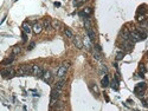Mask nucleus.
<instances>
[{"mask_svg": "<svg viewBox=\"0 0 148 111\" xmlns=\"http://www.w3.org/2000/svg\"><path fill=\"white\" fill-rule=\"evenodd\" d=\"M35 45H36V44H35V43H33V42H32L31 44H30V46H28V47H27V50H30V51H31L32 49L35 47Z\"/></svg>", "mask_w": 148, "mask_h": 111, "instance_id": "nucleus-25", "label": "nucleus"}, {"mask_svg": "<svg viewBox=\"0 0 148 111\" xmlns=\"http://www.w3.org/2000/svg\"><path fill=\"white\" fill-rule=\"evenodd\" d=\"M64 84H65V79H64V78H62V79H61L59 82H57V83H56L55 88L59 89V90H62V89L64 88Z\"/></svg>", "mask_w": 148, "mask_h": 111, "instance_id": "nucleus-17", "label": "nucleus"}, {"mask_svg": "<svg viewBox=\"0 0 148 111\" xmlns=\"http://www.w3.org/2000/svg\"><path fill=\"white\" fill-rule=\"evenodd\" d=\"M43 28H44V25H42V24H39V23H36L33 25V27H32V30H33V32H35L36 34H39L43 31Z\"/></svg>", "mask_w": 148, "mask_h": 111, "instance_id": "nucleus-11", "label": "nucleus"}, {"mask_svg": "<svg viewBox=\"0 0 148 111\" xmlns=\"http://www.w3.org/2000/svg\"><path fill=\"white\" fill-rule=\"evenodd\" d=\"M91 13H93V10H91V8H85L83 12L79 13V15H81V17H85V18H88Z\"/></svg>", "mask_w": 148, "mask_h": 111, "instance_id": "nucleus-16", "label": "nucleus"}, {"mask_svg": "<svg viewBox=\"0 0 148 111\" xmlns=\"http://www.w3.org/2000/svg\"><path fill=\"white\" fill-rule=\"evenodd\" d=\"M83 1H85V0H81V3H83Z\"/></svg>", "mask_w": 148, "mask_h": 111, "instance_id": "nucleus-28", "label": "nucleus"}, {"mask_svg": "<svg viewBox=\"0 0 148 111\" xmlns=\"http://www.w3.org/2000/svg\"><path fill=\"white\" fill-rule=\"evenodd\" d=\"M86 30V34H88V38H89L90 42H94L95 38H96V34H95V32H94L93 27H89V28H85Z\"/></svg>", "mask_w": 148, "mask_h": 111, "instance_id": "nucleus-10", "label": "nucleus"}, {"mask_svg": "<svg viewBox=\"0 0 148 111\" xmlns=\"http://www.w3.org/2000/svg\"><path fill=\"white\" fill-rule=\"evenodd\" d=\"M20 52H21V47H19V46H14L13 47V54L16 56V54H19Z\"/></svg>", "mask_w": 148, "mask_h": 111, "instance_id": "nucleus-22", "label": "nucleus"}, {"mask_svg": "<svg viewBox=\"0 0 148 111\" xmlns=\"http://www.w3.org/2000/svg\"><path fill=\"white\" fill-rule=\"evenodd\" d=\"M69 66H70V63H69V61H65V63H63L62 65L59 66V69L57 70V77H58L59 79L64 78V76L66 75V71L69 69Z\"/></svg>", "mask_w": 148, "mask_h": 111, "instance_id": "nucleus-4", "label": "nucleus"}, {"mask_svg": "<svg viewBox=\"0 0 148 111\" xmlns=\"http://www.w3.org/2000/svg\"><path fill=\"white\" fill-rule=\"evenodd\" d=\"M43 73H44V70L40 65H37V64L32 65V75H33V76L42 77L43 76Z\"/></svg>", "mask_w": 148, "mask_h": 111, "instance_id": "nucleus-7", "label": "nucleus"}, {"mask_svg": "<svg viewBox=\"0 0 148 111\" xmlns=\"http://www.w3.org/2000/svg\"><path fill=\"white\" fill-rule=\"evenodd\" d=\"M121 59H123V52H117L116 60H121Z\"/></svg>", "mask_w": 148, "mask_h": 111, "instance_id": "nucleus-23", "label": "nucleus"}, {"mask_svg": "<svg viewBox=\"0 0 148 111\" xmlns=\"http://www.w3.org/2000/svg\"><path fill=\"white\" fill-rule=\"evenodd\" d=\"M44 28L47 31H50L51 28H53V27H52V24H51V21L49 19H45V21H44Z\"/></svg>", "mask_w": 148, "mask_h": 111, "instance_id": "nucleus-18", "label": "nucleus"}, {"mask_svg": "<svg viewBox=\"0 0 148 111\" xmlns=\"http://www.w3.org/2000/svg\"><path fill=\"white\" fill-rule=\"evenodd\" d=\"M21 28H23V32H25V33H31V31H33L31 28V26H30V25H28L27 23H24L23 24V26H21Z\"/></svg>", "mask_w": 148, "mask_h": 111, "instance_id": "nucleus-13", "label": "nucleus"}, {"mask_svg": "<svg viewBox=\"0 0 148 111\" xmlns=\"http://www.w3.org/2000/svg\"><path fill=\"white\" fill-rule=\"evenodd\" d=\"M61 91H62V90H59V89H57V88H53L51 90V95H50V107L51 109L55 106L56 103H57V100L59 99V97H61Z\"/></svg>", "mask_w": 148, "mask_h": 111, "instance_id": "nucleus-1", "label": "nucleus"}, {"mask_svg": "<svg viewBox=\"0 0 148 111\" xmlns=\"http://www.w3.org/2000/svg\"><path fill=\"white\" fill-rule=\"evenodd\" d=\"M52 73L50 72V71H44V73H43V76H42V79H43L46 84H51L52 83Z\"/></svg>", "mask_w": 148, "mask_h": 111, "instance_id": "nucleus-8", "label": "nucleus"}, {"mask_svg": "<svg viewBox=\"0 0 148 111\" xmlns=\"http://www.w3.org/2000/svg\"><path fill=\"white\" fill-rule=\"evenodd\" d=\"M93 54H94V58H95V59H97V60H101V52H100V51H97L96 50V49H95V50L93 51Z\"/></svg>", "mask_w": 148, "mask_h": 111, "instance_id": "nucleus-19", "label": "nucleus"}, {"mask_svg": "<svg viewBox=\"0 0 148 111\" xmlns=\"http://www.w3.org/2000/svg\"><path fill=\"white\" fill-rule=\"evenodd\" d=\"M51 24H52V27H53V28H56V30H57V28H59V26H61V23H59L58 20H52V21H51Z\"/></svg>", "mask_w": 148, "mask_h": 111, "instance_id": "nucleus-20", "label": "nucleus"}, {"mask_svg": "<svg viewBox=\"0 0 148 111\" xmlns=\"http://www.w3.org/2000/svg\"><path fill=\"white\" fill-rule=\"evenodd\" d=\"M72 43H74V45L77 47V49H83V42H82V39L79 38V37H74L72 38Z\"/></svg>", "mask_w": 148, "mask_h": 111, "instance_id": "nucleus-9", "label": "nucleus"}, {"mask_svg": "<svg viewBox=\"0 0 148 111\" xmlns=\"http://www.w3.org/2000/svg\"><path fill=\"white\" fill-rule=\"evenodd\" d=\"M101 85L103 86V88H107V86H109V77L107 76V75H105V76L102 78Z\"/></svg>", "mask_w": 148, "mask_h": 111, "instance_id": "nucleus-15", "label": "nucleus"}, {"mask_svg": "<svg viewBox=\"0 0 148 111\" xmlns=\"http://www.w3.org/2000/svg\"><path fill=\"white\" fill-rule=\"evenodd\" d=\"M17 75L19 77H25L28 75H32V65H21L18 70Z\"/></svg>", "mask_w": 148, "mask_h": 111, "instance_id": "nucleus-3", "label": "nucleus"}, {"mask_svg": "<svg viewBox=\"0 0 148 111\" xmlns=\"http://www.w3.org/2000/svg\"><path fill=\"white\" fill-rule=\"evenodd\" d=\"M146 88H147V84H146L144 82H141V83H139V84L135 85V88H134V92L136 93L137 96H142V93H143V91L146 90Z\"/></svg>", "mask_w": 148, "mask_h": 111, "instance_id": "nucleus-6", "label": "nucleus"}, {"mask_svg": "<svg viewBox=\"0 0 148 111\" xmlns=\"http://www.w3.org/2000/svg\"><path fill=\"white\" fill-rule=\"evenodd\" d=\"M55 6L56 7H59V6H61V3H55Z\"/></svg>", "mask_w": 148, "mask_h": 111, "instance_id": "nucleus-26", "label": "nucleus"}, {"mask_svg": "<svg viewBox=\"0 0 148 111\" xmlns=\"http://www.w3.org/2000/svg\"><path fill=\"white\" fill-rule=\"evenodd\" d=\"M13 60H14V54L12 53V56H10L8 58H6V59H4V60L1 61V64H3V65H8V64H11Z\"/></svg>", "mask_w": 148, "mask_h": 111, "instance_id": "nucleus-12", "label": "nucleus"}, {"mask_svg": "<svg viewBox=\"0 0 148 111\" xmlns=\"http://www.w3.org/2000/svg\"><path fill=\"white\" fill-rule=\"evenodd\" d=\"M104 95H105V93H104ZM104 98H105V100H107V102H109V97L107 96V95H105V96H104Z\"/></svg>", "mask_w": 148, "mask_h": 111, "instance_id": "nucleus-27", "label": "nucleus"}, {"mask_svg": "<svg viewBox=\"0 0 148 111\" xmlns=\"http://www.w3.org/2000/svg\"><path fill=\"white\" fill-rule=\"evenodd\" d=\"M27 42V33L23 32V43H26Z\"/></svg>", "mask_w": 148, "mask_h": 111, "instance_id": "nucleus-24", "label": "nucleus"}, {"mask_svg": "<svg viewBox=\"0 0 148 111\" xmlns=\"http://www.w3.org/2000/svg\"><path fill=\"white\" fill-rule=\"evenodd\" d=\"M146 39V34H142L141 32H139L137 30H133L130 31V40L133 43H136V42H141Z\"/></svg>", "mask_w": 148, "mask_h": 111, "instance_id": "nucleus-2", "label": "nucleus"}, {"mask_svg": "<svg viewBox=\"0 0 148 111\" xmlns=\"http://www.w3.org/2000/svg\"><path fill=\"white\" fill-rule=\"evenodd\" d=\"M64 34H65L68 38H71V39L75 37V35H74V32H72V31H71L69 27H64Z\"/></svg>", "mask_w": 148, "mask_h": 111, "instance_id": "nucleus-14", "label": "nucleus"}, {"mask_svg": "<svg viewBox=\"0 0 148 111\" xmlns=\"http://www.w3.org/2000/svg\"><path fill=\"white\" fill-rule=\"evenodd\" d=\"M90 90H91L94 93H96V95H98V92H100V91H98V88L95 84H91V85H90Z\"/></svg>", "mask_w": 148, "mask_h": 111, "instance_id": "nucleus-21", "label": "nucleus"}, {"mask_svg": "<svg viewBox=\"0 0 148 111\" xmlns=\"http://www.w3.org/2000/svg\"><path fill=\"white\" fill-rule=\"evenodd\" d=\"M1 76L4 79H10V78L16 76V71L12 67H5V69L1 70Z\"/></svg>", "mask_w": 148, "mask_h": 111, "instance_id": "nucleus-5", "label": "nucleus"}]
</instances>
